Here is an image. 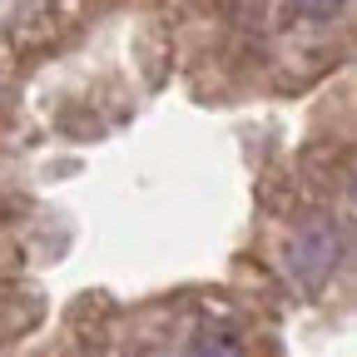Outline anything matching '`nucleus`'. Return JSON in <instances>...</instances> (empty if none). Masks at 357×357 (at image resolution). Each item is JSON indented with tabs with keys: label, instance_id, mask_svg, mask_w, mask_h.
I'll list each match as a JSON object with an SVG mask.
<instances>
[{
	"label": "nucleus",
	"instance_id": "1",
	"mask_svg": "<svg viewBox=\"0 0 357 357\" xmlns=\"http://www.w3.org/2000/svg\"><path fill=\"white\" fill-rule=\"evenodd\" d=\"M199 352H204V357H238V342H234L229 333H218V337H204Z\"/></svg>",
	"mask_w": 357,
	"mask_h": 357
},
{
	"label": "nucleus",
	"instance_id": "2",
	"mask_svg": "<svg viewBox=\"0 0 357 357\" xmlns=\"http://www.w3.org/2000/svg\"><path fill=\"white\" fill-rule=\"evenodd\" d=\"M298 6H303L307 15H333V10L342 6V0H298Z\"/></svg>",
	"mask_w": 357,
	"mask_h": 357
}]
</instances>
